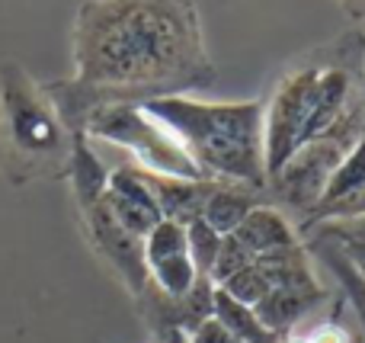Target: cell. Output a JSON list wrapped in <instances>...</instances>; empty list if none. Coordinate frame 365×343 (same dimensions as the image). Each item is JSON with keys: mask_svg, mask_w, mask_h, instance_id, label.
Wrapping results in <instances>:
<instances>
[{"mask_svg": "<svg viewBox=\"0 0 365 343\" xmlns=\"http://www.w3.org/2000/svg\"><path fill=\"white\" fill-rule=\"evenodd\" d=\"M74 77L45 83L71 135L106 103L182 96L215 83L195 0H87L71 29Z\"/></svg>", "mask_w": 365, "mask_h": 343, "instance_id": "6da1fadb", "label": "cell"}, {"mask_svg": "<svg viewBox=\"0 0 365 343\" xmlns=\"http://www.w3.org/2000/svg\"><path fill=\"white\" fill-rule=\"evenodd\" d=\"M148 116L160 122L182 145L208 180L237 183L263 193L266 173V132L263 100L208 103L182 96H160L141 103Z\"/></svg>", "mask_w": 365, "mask_h": 343, "instance_id": "7a4b0ae2", "label": "cell"}, {"mask_svg": "<svg viewBox=\"0 0 365 343\" xmlns=\"http://www.w3.org/2000/svg\"><path fill=\"white\" fill-rule=\"evenodd\" d=\"M74 135L61 122L45 83L23 64L0 61V173L13 186L68 177Z\"/></svg>", "mask_w": 365, "mask_h": 343, "instance_id": "3957f363", "label": "cell"}, {"mask_svg": "<svg viewBox=\"0 0 365 343\" xmlns=\"http://www.w3.org/2000/svg\"><path fill=\"white\" fill-rule=\"evenodd\" d=\"M83 135L96 141H109L115 148H125L135 158V167H141V170L182 180H208L195 167V160L182 151L180 141L135 103L96 106L83 122Z\"/></svg>", "mask_w": 365, "mask_h": 343, "instance_id": "277c9868", "label": "cell"}, {"mask_svg": "<svg viewBox=\"0 0 365 343\" xmlns=\"http://www.w3.org/2000/svg\"><path fill=\"white\" fill-rule=\"evenodd\" d=\"M362 128H365V96L349 109V116L336 128H330L327 135L311 138L308 145L298 148L269 177L266 190L276 196L279 205H285L292 212H302V222H304L311 215V209L324 199L336 167L343 164V158L356 145Z\"/></svg>", "mask_w": 365, "mask_h": 343, "instance_id": "5b68a950", "label": "cell"}, {"mask_svg": "<svg viewBox=\"0 0 365 343\" xmlns=\"http://www.w3.org/2000/svg\"><path fill=\"white\" fill-rule=\"evenodd\" d=\"M317 77H321V64L292 68L276 83L269 100L263 103L266 173L269 177L308 141V126H311L314 96H317Z\"/></svg>", "mask_w": 365, "mask_h": 343, "instance_id": "8992f818", "label": "cell"}, {"mask_svg": "<svg viewBox=\"0 0 365 343\" xmlns=\"http://www.w3.org/2000/svg\"><path fill=\"white\" fill-rule=\"evenodd\" d=\"M83 235H87L90 247L109 263L115 276L122 280V286L138 299L148 289V267H145V241L135 235H128L119 222L113 218V212L106 209V203H93L90 209H81Z\"/></svg>", "mask_w": 365, "mask_h": 343, "instance_id": "52a82bcc", "label": "cell"}, {"mask_svg": "<svg viewBox=\"0 0 365 343\" xmlns=\"http://www.w3.org/2000/svg\"><path fill=\"white\" fill-rule=\"evenodd\" d=\"M145 267L148 282L167 299H182L199 286V270H195L192 257H189L186 228L177 222L160 218L154 231L145 237Z\"/></svg>", "mask_w": 365, "mask_h": 343, "instance_id": "ba28073f", "label": "cell"}, {"mask_svg": "<svg viewBox=\"0 0 365 343\" xmlns=\"http://www.w3.org/2000/svg\"><path fill=\"white\" fill-rule=\"evenodd\" d=\"M359 215H365V128L359 132L356 145L349 148V154L343 158V164L336 167L324 199L298 225V235L302 231H314L321 225L349 222V218H359Z\"/></svg>", "mask_w": 365, "mask_h": 343, "instance_id": "9c48e42d", "label": "cell"}, {"mask_svg": "<svg viewBox=\"0 0 365 343\" xmlns=\"http://www.w3.org/2000/svg\"><path fill=\"white\" fill-rule=\"evenodd\" d=\"M103 203L113 212V218L128 231V235L145 241L154 231V225L160 222V209L154 199L151 186L145 180V170L135 164H122L115 170H109V183L103 193Z\"/></svg>", "mask_w": 365, "mask_h": 343, "instance_id": "30bf717a", "label": "cell"}, {"mask_svg": "<svg viewBox=\"0 0 365 343\" xmlns=\"http://www.w3.org/2000/svg\"><path fill=\"white\" fill-rule=\"evenodd\" d=\"M321 302H324L321 282L308 280V282H289V286H272L269 295H266L253 312H257L259 324L269 334L289 337L292 331H298V327L317 312Z\"/></svg>", "mask_w": 365, "mask_h": 343, "instance_id": "8fae6325", "label": "cell"}, {"mask_svg": "<svg viewBox=\"0 0 365 343\" xmlns=\"http://www.w3.org/2000/svg\"><path fill=\"white\" fill-rule=\"evenodd\" d=\"M234 237H237L240 247H244L253 260L302 244L298 225H292V218L285 215L279 205H263V203L240 222V228L234 231Z\"/></svg>", "mask_w": 365, "mask_h": 343, "instance_id": "7c38bea8", "label": "cell"}, {"mask_svg": "<svg viewBox=\"0 0 365 343\" xmlns=\"http://www.w3.org/2000/svg\"><path fill=\"white\" fill-rule=\"evenodd\" d=\"M145 180L151 186L154 199H158L160 218L177 225H192L195 218H202L205 199L212 193L215 180H182V177H164V173L145 170Z\"/></svg>", "mask_w": 365, "mask_h": 343, "instance_id": "4fadbf2b", "label": "cell"}, {"mask_svg": "<svg viewBox=\"0 0 365 343\" xmlns=\"http://www.w3.org/2000/svg\"><path fill=\"white\" fill-rule=\"evenodd\" d=\"M257 205H259L257 190H247V186H237V183H218L215 180L212 193L205 199V209H202V222L218 231L221 237H227L240 228V222Z\"/></svg>", "mask_w": 365, "mask_h": 343, "instance_id": "5bb4252c", "label": "cell"}, {"mask_svg": "<svg viewBox=\"0 0 365 343\" xmlns=\"http://www.w3.org/2000/svg\"><path fill=\"white\" fill-rule=\"evenodd\" d=\"M68 180H71V193H74L77 212L90 209L93 203H100L103 193L109 183V170L96 151L90 148L87 135H74V151H71V167H68Z\"/></svg>", "mask_w": 365, "mask_h": 343, "instance_id": "9a60e30c", "label": "cell"}, {"mask_svg": "<svg viewBox=\"0 0 365 343\" xmlns=\"http://www.w3.org/2000/svg\"><path fill=\"white\" fill-rule=\"evenodd\" d=\"M317 254H321V260L330 267V273L336 276L349 308H353L356 324H359V331L365 337V276H362L359 263H356L353 257L346 254V247H343L336 237H330L327 231H321V237H317Z\"/></svg>", "mask_w": 365, "mask_h": 343, "instance_id": "2e32d148", "label": "cell"}, {"mask_svg": "<svg viewBox=\"0 0 365 343\" xmlns=\"http://www.w3.org/2000/svg\"><path fill=\"white\" fill-rule=\"evenodd\" d=\"M212 318L221 321L240 343H250V340H257L266 334V327L259 324L257 312H253L250 305H240L237 299H231V295L221 292V289L212 292Z\"/></svg>", "mask_w": 365, "mask_h": 343, "instance_id": "e0dca14e", "label": "cell"}, {"mask_svg": "<svg viewBox=\"0 0 365 343\" xmlns=\"http://www.w3.org/2000/svg\"><path fill=\"white\" fill-rule=\"evenodd\" d=\"M215 289H221V292H227L231 299H237L240 305H250V308H257L259 302L269 295V289H272V282H269V276L263 273V267H259L257 260L250 263V267H244L240 273H234L227 282H221V286H215Z\"/></svg>", "mask_w": 365, "mask_h": 343, "instance_id": "ac0fdd59", "label": "cell"}, {"mask_svg": "<svg viewBox=\"0 0 365 343\" xmlns=\"http://www.w3.org/2000/svg\"><path fill=\"white\" fill-rule=\"evenodd\" d=\"M186 241H189V257H192L199 276L202 280H208L212 263H215V257H218L221 241H225V237H221L215 228H208L202 218H195L192 225H186Z\"/></svg>", "mask_w": 365, "mask_h": 343, "instance_id": "d6986e66", "label": "cell"}, {"mask_svg": "<svg viewBox=\"0 0 365 343\" xmlns=\"http://www.w3.org/2000/svg\"><path fill=\"white\" fill-rule=\"evenodd\" d=\"M250 263H253V257L240 247L237 237L227 235L225 241H221V250H218V257H215V263H212L208 282H212V286H221V282H227L234 273H240V270L250 267Z\"/></svg>", "mask_w": 365, "mask_h": 343, "instance_id": "ffe728a7", "label": "cell"}, {"mask_svg": "<svg viewBox=\"0 0 365 343\" xmlns=\"http://www.w3.org/2000/svg\"><path fill=\"white\" fill-rule=\"evenodd\" d=\"M186 343H240V340L234 337V334L227 331L221 321L205 318L199 327H192V331L186 334Z\"/></svg>", "mask_w": 365, "mask_h": 343, "instance_id": "44dd1931", "label": "cell"}, {"mask_svg": "<svg viewBox=\"0 0 365 343\" xmlns=\"http://www.w3.org/2000/svg\"><path fill=\"white\" fill-rule=\"evenodd\" d=\"M317 231H327L336 241H346V244H365V215L349 218V222H336V225H321Z\"/></svg>", "mask_w": 365, "mask_h": 343, "instance_id": "7402d4cb", "label": "cell"}, {"mask_svg": "<svg viewBox=\"0 0 365 343\" xmlns=\"http://www.w3.org/2000/svg\"><path fill=\"white\" fill-rule=\"evenodd\" d=\"M340 6L353 23H365V0H340Z\"/></svg>", "mask_w": 365, "mask_h": 343, "instance_id": "603a6c76", "label": "cell"}, {"mask_svg": "<svg viewBox=\"0 0 365 343\" xmlns=\"http://www.w3.org/2000/svg\"><path fill=\"white\" fill-rule=\"evenodd\" d=\"M250 343H282V337H279V334H269V331H266L263 337H257V340H250Z\"/></svg>", "mask_w": 365, "mask_h": 343, "instance_id": "cb8c5ba5", "label": "cell"}, {"mask_svg": "<svg viewBox=\"0 0 365 343\" xmlns=\"http://www.w3.org/2000/svg\"><path fill=\"white\" fill-rule=\"evenodd\" d=\"M356 263H359V260H356ZM359 270H362V276H365V263H359Z\"/></svg>", "mask_w": 365, "mask_h": 343, "instance_id": "d4e9b609", "label": "cell"}, {"mask_svg": "<svg viewBox=\"0 0 365 343\" xmlns=\"http://www.w3.org/2000/svg\"><path fill=\"white\" fill-rule=\"evenodd\" d=\"M356 343H365V337H359V340H356Z\"/></svg>", "mask_w": 365, "mask_h": 343, "instance_id": "484cf974", "label": "cell"}]
</instances>
